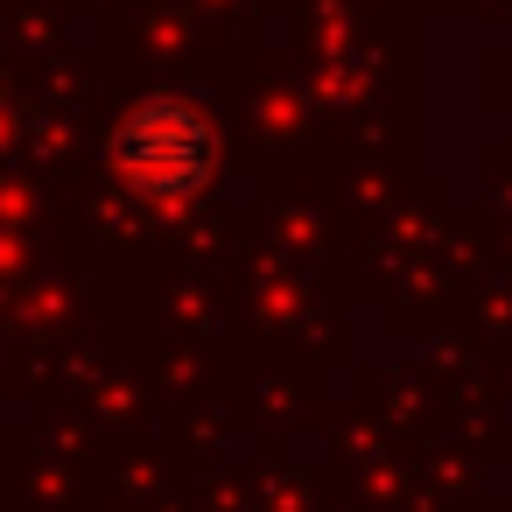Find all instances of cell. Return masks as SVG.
<instances>
[{
    "label": "cell",
    "mask_w": 512,
    "mask_h": 512,
    "mask_svg": "<svg viewBox=\"0 0 512 512\" xmlns=\"http://www.w3.org/2000/svg\"><path fill=\"white\" fill-rule=\"evenodd\" d=\"M0 134H8V92H0Z\"/></svg>",
    "instance_id": "7a4b0ae2"
},
{
    "label": "cell",
    "mask_w": 512,
    "mask_h": 512,
    "mask_svg": "<svg viewBox=\"0 0 512 512\" xmlns=\"http://www.w3.org/2000/svg\"><path fill=\"white\" fill-rule=\"evenodd\" d=\"M218 155H225V134L211 120L204 99H183V92H155L141 99L113 141H106V169L141 197V204H197L211 183H218Z\"/></svg>",
    "instance_id": "6da1fadb"
}]
</instances>
